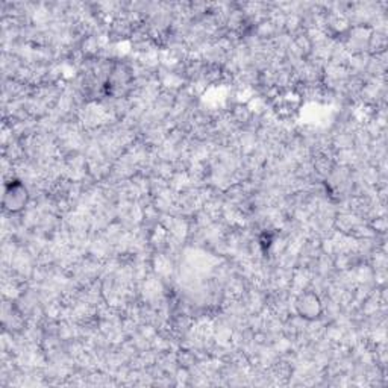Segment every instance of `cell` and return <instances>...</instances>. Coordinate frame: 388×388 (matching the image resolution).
<instances>
[{"mask_svg": "<svg viewBox=\"0 0 388 388\" xmlns=\"http://www.w3.org/2000/svg\"><path fill=\"white\" fill-rule=\"evenodd\" d=\"M296 308L303 319L314 320L320 316L322 302H320L319 296L314 295V293H305V295H302L298 299Z\"/></svg>", "mask_w": 388, "mask_h": 388, "instance_id": "7a4b0ae2", "label": "cell"}, {"mask_svg": "<svg viewBox=\"0 0 388 388\" xmlns=\"http://www.w3.org/2000/svg\"><path fill=\"white\" fill-rule=\"evenodd\" d=\"M29 202V193L26 185L18 181L11 180L5 184V192H4V208L8 213L16 214L23 211Z\"/></svg>", "mask_w": 388, "mask_h": 388, "instance_id": "6da1fadb", "label": "cell"}]
</instances>
